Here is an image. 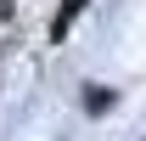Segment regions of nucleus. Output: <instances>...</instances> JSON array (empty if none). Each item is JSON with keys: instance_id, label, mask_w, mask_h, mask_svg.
Returning a JSON list of instances; mask_svg holds the SVG:
<instances>
[{"instance_id": "f257e3e1", "label": "nucleus", "mask_w": 146, "mask_h": 141, "mask_svg": "<svg viewBox=\"0 0 146 141\" xmlns=\"http://www.w3.org/2000/svg\"><path fill=\"white\" fill-rule=\"evenodd\" d=\"M79 11H84V0H68V6L56 11V23H51V34L62 40V34H68V28H73V17H79Z\"/></svg>"}]
</instances>
